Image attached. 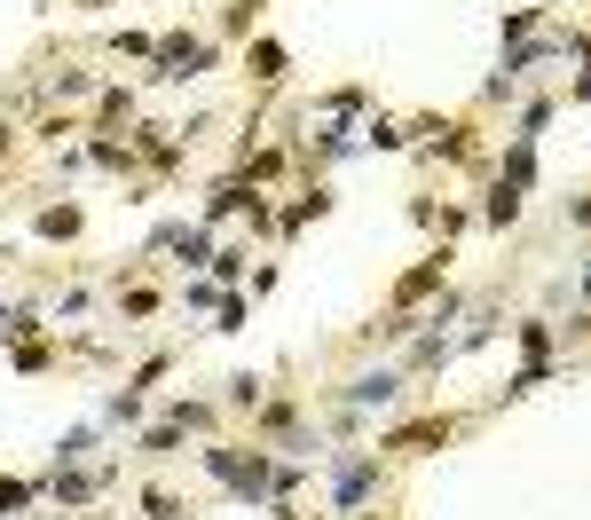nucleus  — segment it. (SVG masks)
I'll return each instance as SVG.
<instances>
[{"label": "nucleus", "mask_w": 591, "mask_h": 520, "mask_svg": "<svg viewBox=\"0 0 591 520\" xmlns=\"http://www.w3.org/2000/svg\"><path fill=\"white\" fill-rule=\"evenodd\" d=\"M206 473H213L237 504H261V497L277 489V466H269L261 450H244V442H206Z\"/></svg>", "instance_id": "nucleus-1"}, {"label": "nucleus", "mask_w": 591, "mask_h": 520, "mask_svg": "<svg viewBox=\"0 0 591 520\" xmlns=\"http://www.w3.org/2000/svg\"><path fill=\"white\" fill-rule=\"evenodd\" d=\"M371 497H379V450L340 442V450H331V504H340V512H363Z\"/></svg>", "instance_id": "nucleus-2"}, {"label": "nucleus", "mask_w": 591, "mask_h": 520, "mask_svg": "<svg viewBox=\"0 0 591 520\" xmlns=\"http://www.w3.org/2000/svg\"><path fill=\"white\" fill-rule=\"evenodd\" d=\"M150 63H158L150 79H166V87H190L198 71H213V63H221V48H213V40H198V32H166Z\"/></svg>", "instance_id": "nucleus-3"}, {"label": "nucleus", "mask_w": 591, "mask_h": 520, "mask_svg": "<svg viewBox=\"0 0 591 520\" xmlns=\"http://www.w3.org/2000/svg\"><path fill=\"white\" fill-rule=\"evenodd\" d=\"M340 402H348V410H394V402H402V371H387V363H379V371H355V379L340 387Z\"/></svg>", "instance_id": "nucleus-4"}, {"label": "nucleus", "mask_w": 591, "mask_h": 520, "mask_svg": "<svg viewBox=\"0 0 591 520\" xmlns=\"http://www.w3.org/2000/svg\"><path fill=\"white\" fill-rule=\"evenodd\" d=\"M450 433H458V418H418V426H394L379 450H442Z\"/></svg>", "instance_id": "nucleus-5"}, {"label": "nucleus", "mask_w": 591, "mask_h": 520, "mask_svg": "<svg viewBox=\"0 0 591 520\" xmlns=\"http://www.w3.org/2000/svg\"><path fill=\"white\" fill-rule=\"evenodd\" d=\"M103 481H111V473H79V466H63V473H56V481H48V497H56V504H63V512H88V504H96V489H103Z\"/></svg>", "instance_id": "nucleus-6"}, {"label": "nucleus", "mask_w": 591, "mask_h": 520, "mask_svg": "<svg viewBox=\"0 0 591 520\" xmlns=\"http://www.w3.org/2000/svg\"><path fill=\"white\" fill-rule=\"evenodd\" d=\"M442 269H450V252H427L418 269H402V284H394V308H418L434 284H442Z\"/></svg>", "instance_id": "nucleus-7"}, {"label": "nucleus", "mask_w": 591, "mask_h": 520, "mask_svg": "<svg viewBox=\"0 0 591 520\" xmlns=\"http://www.w3.org/2000/svg\"><path fill=\"white\" fill-rule=\"evenodd\" d=\"M127 150H134V158H150V166H182V150H190V142H182L174 127H134V142H127Z\"/></svg>", "instance_id": "nucleus-8"}, {"label": "nucleus", "mask_w": 591, "mask_h": 520, "mask_svg": "<svg viewBox=\"0 0 591 520\" xmlns=\"http://www.w3.org/2000/svg\"><path fill=\"white\" fill-rule=\"evenodd\" d=\"M521 198H529V190H513V182H489V198H481V221L504 237V229L521 221Z\"/></svg>", "instance_id": "nucleus-9"}, {"label": "nucleus", "mask_w": 591, "mask_h": 520, "mask_svg": "<svg viewBox=\"0 0 591 520\" xmlns=\"http://www.w3.org/2000/svg\"><path fill=\"white\" fill-rule=\"evenodd\" d=\"M552 379H560V363H552V356H537V363H521L513 379L497 387V402H521V394H537V387H552Z\"/></svg>", "instance_id": "nucleus-10"}, {"label": "nucleus", "mask_w": 591, "mask_h": 520, "mask_svg": "<svg viewBox=\"0 0 591 520\" xmlns=\"http://www.w3.org/2000/svg\"><path fill=\"white\" fill-rule=\"evenodd\" d=\"M244 71L261 79V87H277V79H284V48H277V40H244Z\"/></svg>", "instance_id": "nucleus-11"}, {"label": "nucleus", "mask_w": 591, "mask_h": 520, "mask_svg": "<svg viewBox=\"0 0 591 520\" xmlns=\"http://www.w3.org/2000/svg\"><path fill=\"white\" fill-rule=\"evenodd\" d=\"M166 252H182V269H198V277H206V260H213V229H190V221H182Z\"/></svg>", "instance_id": "nucleus-12"}, {"label": "nucleus", "mask_w": 591, "mask_h": 520, "mask_svg": "<svg viewBox=\"0 0 591 520\" xmlns=\"http://www.w3.org/2000/svg\"><path fill=\"white\" fill-rule=\"evenodd\" d=\"M119 119H134V87H103L96 96V134H111Z\"/></svg>", "instance_id": "nucleus-13"}, {"label": "nucleus", "mask_w": 591, "mask_h": 520, "mask_svg": "<svg viewBox=\"0 0 591 520\" xmlns=\"http://www.w3.org/2000/svg\"><path fill=\"white\" fill-rule=\"evenodd\" d=\"M497 182H513V190H529V182H537V142H513V150H504V166H497Z\"/></svg>", "instance_id": "nucleus-14"}, {"label": "nucleus", "mask_w": 591, "mask_h": 520, "mask_svg": "<svg viewBox=\"0 0 591 520\" xmlns=\"http://www.w3.org/2000/svg\"><path fill=\"white\" fill-rule=\"evenodd\" d=\"M88 158H96L103 173H134V150H127L119 134H88Z\"/></svg>", "instance_id": "nucleus-15"}, {"label": "nucleus", "mask_w": 591, "mask_h": 520, "mask_svg": "<svg viewBox=\"0 0 591 520\" xmlns=\"http://www.w3.org/2000/svg\"><path fill=\"white\" fill-rule=\"evenodd\" d=\"M32 229H40L48 244H71V237H79V206H40V221H32Z\"/></svg>", "instance_id": "nucleus-16"}, {"label": "nucleus", "mask_w": 591, "mask_h": 520, "mask_svg": "<svg viewBox=\"0 0 591 520\" xmlns=\"http://www.w3.org/2000/svg\"><path fill=\"white\" fill-rule=\"evenodd\" d=\"M166 418H174L182 433H190V426L206 433V426H213V402H206V394H174V402H166Z\"/></svg>", "instance_id": "nucleus-17"}, {"label": "nucleus", "mask_w": 591, "mask_h": 520, "mask_svg": "<svg viewBox=\"0 0 591 520\" xmlns=\"http://www.w3.org/2000/svg\"><path fill=\"white\" fill-rule=\"evenodd\" d=\"M363 150H387V158H394V150H410V127H394V119H371V127H363Z\"/></svg>", "instance_id": "nucleus-18"}, {"label": "nucleus", "mask_w": 591, "mask_h": 520, "mask_svg": "<svg viewBox=\"0 0 591 520\" xmlns=\"http://www.w3.org/2000/svg\"><path fill=\"white\" fill-rule=\"evenodd\" d=\"M323 213H331V198H323V190H308L300 206H284V221H277V229L292 237V229H308V221H323Z\"/></svg>", "instance_id": "nucleus-19"}, {"label": "nucleus", "mask_w": 591, "mask_h": 520, "mask_svg": "<svg viewBox=\"0 0 591 520\" xmlns=\"http://www.w3.org/2000/svg\"><path fill=\"white\" fill-rule=\"evenodd\" d=\"M206 277H213V284L229 292V284L244 277V252H237V244H213V260H206Z\"/></svg>", "instance_id": "nucleus-20"}, {"label": "nucleus", "mask_w": 591, "mask_h": 520, "mask_svg": "<svg viewBox=\"0 0 591 520\" xmlns=\"http://www.w3.org/2000/svg\"><path fill=\"white\" fill-rule=\"evenodd\" d=\"M261 394H269L261 371H237V379H229V410H261Z\"/></svg>", "instance_id": "nucleus-21"}, {"label": "nucleus", "mask_w": 591, "mask_h": 520, "mask_svg": "<svg viewBox=\"0 0 591 520\" xmlns=\"http://www.w3.org/2000/svg\"><path fill=\"white\" fill-rule=\"evenodd\" d=\"M88 450H96V426H71V433H63V442H56V473H63V466H79V458H88Z\"/></svg>", "instance_id": "nucleus-22"}, {"label": "nucleus", "mask_w": 591, "mask_h": 520, "mask_svg": "<svg viewBox=\"0 0 591 520\" xmlns=\"http://www.w3.org/2000/svg\"><path fill=\"white\" fill-rule=\"evenodd\" d=\"M174 450H182V426L174 418H166L158 433H142V458H174Z\"/></svg>", "instance_id": "nucleus-23"}, {"label": "nucleus", "mask_w": 591, "mask_h": 520, "mask_svg": "<svg viewBox=\"0 0 591 520\" xmlns=\"http://www.w3.org/2000/svg\"><path fill=\"white\" fill-rule=\"evenodd\" d=\"M119 308L142 323V316H158V292H150V284H119Z\"/></svg>", "instance_id": "nucleus-24"}, {"label": "nucleus", "mask_w": 591, "mask_h": 520, "mask_svg": "<svg viewBox=\"0 0 591 520\" xmlns=\"http://www.w3.org/2000/svg\"><path fill=\"white\" fill-rule=\"evenodd\" d=\"M103 418H111V426H134V418H142V394H134V387H119V394L103 402Z\"/></svg>", "instance_id": "nucleus-25"}, {"label": "nucleus", "mask_w": 591, "mask_h": 520, "mask_svg": "<svg viewBox=\"0 0 591 520\" xmlns=\"http://www.w3.org/2000/svg\"><path fill=\"white\" fill-rule=\"evenodd\" d=\"M521 347H529V363H537V356H552V323H544V316H529V323H521Z\"/></svg>", "instance_id": "nucleus-26"}, {"label": "nucleus", "mask_w": 591, "mask_h": 520, "mask_svg": "<svg viewBox=\"0 0 591 520\" xmlns=\"http://www.w3.org/2000/svg\"><path fill=\"white\" fill-rule=\"evenodd\" d=\"M277 166H284V150H244V166H237V173H252V182H269Z\"/></svg>", "instance_id": "nucleus-27"}, {"label": "nucleus", "mask_w": 591, "mask_h": 520, "mask_svg": "<svg viewBox=\"0 0 591 520\" xmlns=\"http://www.w3.org/2000/svg\"><path fill=\"white\" fill-rule=\"evenodd\" d=\"M544 127H552V103H529V111H521V134H513V142H537Z\"/></svg>", "instance_id": "nucleus-28"}, {"label": "nucleus", "mask_w": 591, "mask_h": 520, "mask_svg": "<svg viewBox=\"0 0 591 520\" xmlns=\"http://www.w3.org/2000/svg\"><path fill=\"white\" fill-rule=\"evenodd\" d=\"M182 300H190V308H221V284H213V277H190Z\"/></svg>", "instance_id": "nucleus-29"}, {"label": "nucleus", "mask_w": 591, "mask_h": 520, "mask_svg": "<svg viewBox=\"0 0 591 520\" xmlns=\"http://www.w3.org/2000/svg\"><path fill=\"white\" fill-rule=\"evenodd\" d=\"M213 316H221L213 331H244V292H221V308H213Z\"/></svg>", "instance_id": "nucleus-30"}, {"label": "nucleus", "mask_w": 591, "mask_h": 520, "mask_svg": "<svg viewBox=\"0 0 591 520\" xmlns=\"http://www.w3.org/2000/svg\"><path fill=\"white\" fill-rule=\"evenodd\" d=\"M32 497H40V489H32V481H0V512H24V504H32Z\"/></svg>", "instance_id": "nucleus-31"}, {"label": "nucleus", "mask_w": 591, "mask_h": 520, "mask_svg": "<svg viewBox=\"0 0 591 520\" xmlns=\"http://www.w3.org/2000/svg\"><path fill=\"white\" fill-rule=\"evenodd\" d=\"M48 363H56V347H40V339H32V347H17V371H48Z\"/></svg>", "instance_id": "nucleus-32"}, {"label": "nucleus", "mask_w": 591, "mask_h": 520, "mask_svg": "<svg viewBox=\"0 0 591 520\" xmlns=\"http://www.w3.org/2000/svg\"><path fill=\"white\" fill-rule=\"evenodd\" d=\"M32 331V308H0V339H24Z\"/></svg>", "instance_id": "nucleus-33"}, {"label": "nucleus", "mask_w": 591, "mask_h": 520, "mask_svg": "<svg viewBox=\"0 0 591 520\" xmlns=\"http://www.w3.org/2000/svg\"><path fill=\"white\" fill-rule=\"evenodd\" d=\"M568 221H575V229H591V190H583V198L568 206Z\"/></svg>", "instance_id": "nucleus-34"}, {"label": "nucleus", "mask_w": 591, "mask_h": 520, "mask_svg": "<svg viewBox=\"0 0 591 520\" xmlns=\"http://www.w3.org/2000/svg\"><path fill=\"white\" fill-rule=\"evenodd\" d=\"M575 103H591V63H583V79H575Z\"/></svg>", "instance_id": "nucleus-35"}, {"label": "nucleus", "mask_w": 591, "mask_h": 520, "mask_svg": "<svg viewBox=\"0 0 591 520\" xmlns=\"http://www.w3.org/2000/svg\"><path fill=\"white\" fill-rule=\"evenodd\" d=\"M583 292H591V260H583Z\"/></svg>", "instance_id": "nucleus-36"}, {"label": "nucleus", "mask_w": 591, "mask_h": 520, "mask_svg": "<svg viewBox=\"0 0 591 520\" xmlns=\"http://www.w3.org/2000/svg\"><path fill=\"white\" fill-rule=\"evenodd\" d=\"M88 9H111V0H88Z\"/></svg>", "instance_id": "nucleus-37"}, {"label": "nucleus", "mask_w": 591, "mask_h": 520, "mask_svg": "<svg viewBox=\"0 0 591 520\" xmlns=\"http://www.w3.org/2000/svg\"><path fill=\"white\" fill-rule=\"evenodd\" d=\"M363 520H371V512H363Z\"/></svg>", "instance_id": "nucleus-38"}]
</instances>
